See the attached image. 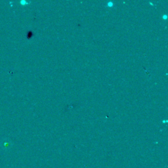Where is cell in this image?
<instances>
[{
  "label": "cell",
  "mask_w": 168,
  "mask_h": 168,
  "mask_svg": "<svg viewBox=\"0 0 168 168\" xmlns=\"http://www.w3.org/2000/svg\"><path fill=\"white\" fill-rule=\"evenodd\" d=\"M108 6H112V2H108Z\"/></svg>",
  "instance_id": "obj_3"
},
{
  "label": "cell",
  "mask_w": 168,
  "mask_h": 168,
  "mask_svg": "<svg viewBox=\"0 0 168 168\" xmlns=\"http://www.w3.org/2000/svg\"><path fill=\"white\" fill-rule=\"evenodd\" d=\"M10 145V142H9L8 141H3L2 142V146L3 148H7L9 147Z\"/></svg>",
  "instance_id": "obj_1"
},
{
  "label": "cell",
  "mask_w": 168,
  "mask_h": 168,
  "mask_svg": "<svg viewBox=\"0 0 168 168\" xmlns=\"http://www.w3.org/2000/svg\"><path fill=\"white\" fill-rule=\"evenodd\" d=\"M21 3H22V5H25V4H27L28 2H26V1H23V0H22V1H21Z\"/></svg>",
  "instance_id": "obj_2"
},
{
  "label": "cell",
  "mask_w": 168,
  "mask_h": 168,
  "mask_svg": "<svg viewBox=\"0 0 168 168\" xmlns=\"http://www.w3.org/2000/svg\"><path fill=\"white\" fill-rule=\"evenodd\" d=\"M163 18H165H165H167V15H164V16H163Z\"/></svg>",
  "instance_id": "obj_4"
}]
</instances>
